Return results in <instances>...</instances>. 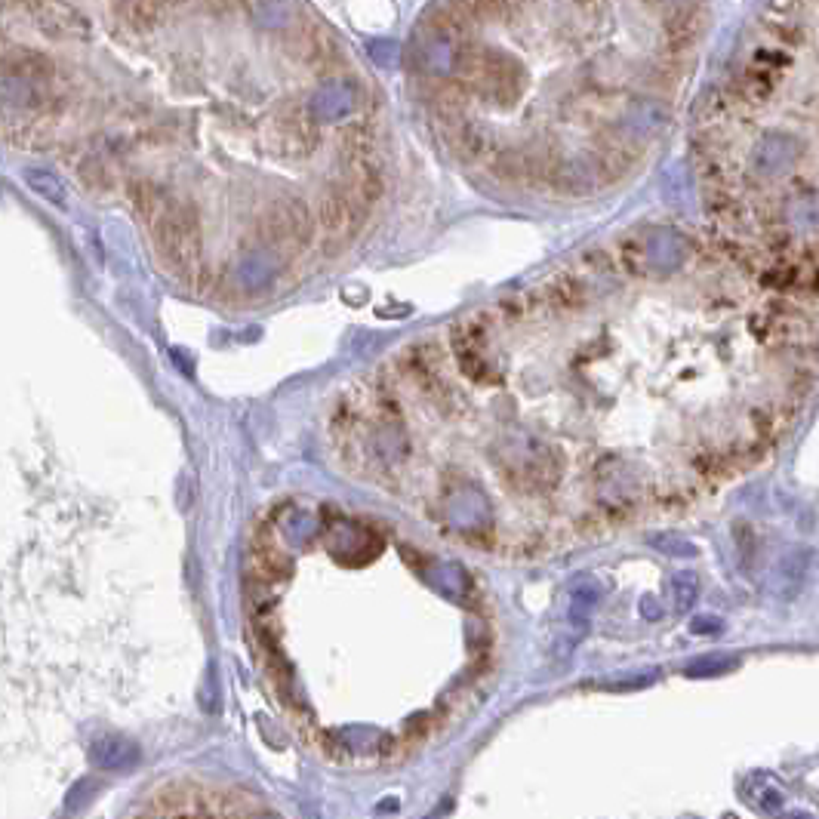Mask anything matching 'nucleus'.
I'll return each instance as SVG.
<instances>
[{
	"instance_id": "f257e3e1",
	"label": "nucleus",
	"mask_w": 819,
	"mask_h": 819,
	"mask_svg": "<svg viewBox=\"0 0 819 819\" xmlns=\"http://www.w3.org/2000/svg\"><path fill=\"white\" fill-rule=\"evenodd\" d=\"M743 801L746 804H752L758 813H764V816H776L779 810H783V804H786V786L779 783V779L773 776V773H752L746 783H743Z\"/></svg>"
},
{
	"instance_id": "f03ea898",
	"label": "nucleus",
	"mask_w": 819,
	"mask_h": 819,
	"mask_svg": "<svg viewBox=\"0 0 819 819\" xmlns=\"http://www.w3.org/2000/svg\"><path fill=\"white\" fill-rule=\"evenodd\" d=\"M136 758H139V752L133 743H127V739H105V743L96 749V761L111 770H127L136 764Z\"/></svg>"
},
{
	"instance_id": "7ed1b4c3",
	"label": "nucleus",
	"mask_w": 819,
	"mask_h": 819,
	"mask_svg": "<svg viewBox=\"0 0 819 819\" xmlns=\"http://www.w3.org/2000/svg\"><path fill=\"white\" fill-rule=\"evenodd\" d=\"M718 666H724V662L702 659V662H693V666H690V675H715V672H721Z\"/></svg>"
},
{
	"instance_id": "20e7f679",
	"label": "nucleus",
	"mask_w": 819,
	"mask_h": 819,
	"mask_svg": "<svg viewBox=\"0 0 819 819\" xmlns=\"http://www.w3.org/2000/svg\"><path fill=\"white\" fill-rule=\"evenodd\" d=\"M773 819H816V816L807 813V810H789V813H786V810H779Z\"/></svg>"
},
{
	"instance_id": "39448f33",
	"label": "nucleus",
	"mask_w": 819,
	"mask_h": 819,
	"mask_svg": "<svg viewBox=\"0 0 819 819\" xmlns=\"http://www.w3.org/2000/svg\"><path fill=\"white\" fill-rule=\"evenodd\" d=\"M256 819H281V816H275V813H262V816H256Z\"/></svg>"
}]
</instances>
